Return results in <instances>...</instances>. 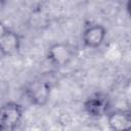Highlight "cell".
Returning a JSON list of instances; mask_svg holds the SVG:
<instances>
[{
    "label": "cell",
    "mask_w": 131,
    "mask_h": 131,
    "mask_svg": "<svg viewBox=\"0 0 131 131\" xmlns=\"http://www.w3.org/2000/svg\"><path fill=\"white\" fill-rule=\"evenodd\" d=\"M107 31L104 26L100 24L87 25L82 32V42L86 48L96 49L99 48L105 40Z\"/></svg>",
    "instance_id": "5b68a950"
},
{
    "label": "cell",
    "mask_w": 131,
    "mask_h": 131,
    "mask_svg": "<svg viewBox=\"0 0 131 131\" xmlns=\"http://www.w3.org/2000/svg\"><path fill=\"white\" fill-rule=\"evenodd\" d=\"M8 30H9V29L7 28V26L5 25V23L0 19V40L2 39V37L6 34V32H7Z\"/></svg>",
    "instance_id": "ba28073f"
},
{
    "label": "cell",
    "mask_w": 131,
    "mask_h": 131,
    "mask_svg": "<svg viewBox=\"0 0 131 131\" xmlns=\"http://www.w3.org/2000/svg\"><path fill=\"white\" fill-rule=\"evenodd\" d=\"M106 122L110 129L115 131H125L131 127V115L129 111L115 110L106 115Z\"/></svg>",
    "instance_id": "52a82bcc"
},
{
    "label": "cell",
    "mask_w": 131,
    "mask_h": 131,
    "mask_svg": "<svg viewBox=\"0 0 131 131\" xmlns=\"http://www.w3.org/2000/svg\"><path fill=\"white\" fill-rule=\"evenodd\" d=\"M111 100L104 93H94L84 102V111L92 118H101L111 110Z\"/></svg>",
    "instance_id": "277c9868"
},
{
    "label": "cell",
    "mask_w": 131,
    "mask_h": 131,
    "mask_svg": "<svg viewBox=\"0 0 131 131\" xmlns=\"http://www.w3.org/2000/svg\"><path fill=\"white\" fill-rule=\"evenodd\" d=\"M25 95L30 103L36 106H44L50 99L51 85L45 80L35 79L26 85Z\"/></svg>",
    "instance_id": "6da1fadb"
},
{
    "label": "cell",
    "mask_w": 131,
    "mask_h": 131,
    "mask_svg": "<svg viewBox=\"0 0 131 131\" xmlns=\"http://www.w3.org/2000/svg\"><path fill=\"white\" fill-rule=\"evenodd\" d=\"M46 58L51 66L60 69L70 64L74 58V50L68 44L63 42H56L51 44L46 52Z\"/></svg>",
    "instance_id": "3957f363"
},
{
    "label": "cell",
    "mask_w": 131,
    "mask_h": 131,
    "mask_svg": "<svg viewBox=\"0 0 131 131\" xmlns=\"http://www.w3.org/2000/svg\"><path fill=\"white\" fill-rule=\"evenodd\" d=\"M21 47V37L18 33L8 30L0 40V54L5 57L16 55Z\"/></svg>",
    "instance_id": "8992f818"
},
{
    "label": "cell",
    "mask_w": 131,
    "mask_h": 131,
    "mask_svg": "<svg viewBox=\"0 0 131 131\" xmlns=\"http://www.w3.org/2000/svg\"><path fill=\"white\" fill-rule=\"evenodd\" d=\"M24 107L14 101H8L0 106V130H14L21 122Z\"/></svg>",
    "instance_id": "7a4b0ae2"
},
{
    "label": "cell",
    "mask_w": 131,
    "mask_h": 131,
    "mask_svg": "<svg viewBox=\"0 0 131 131\" xmlns=\"http://www.w3.org/2000/svg\"><path fill=\"white\" fill-rule=\"evenodd\" d=\"M6 1H7V0H0V11H1V10H2V8L5 6Z\"/></svg>",
    "instance_id": "9c48e42d"
}]
</instances>
